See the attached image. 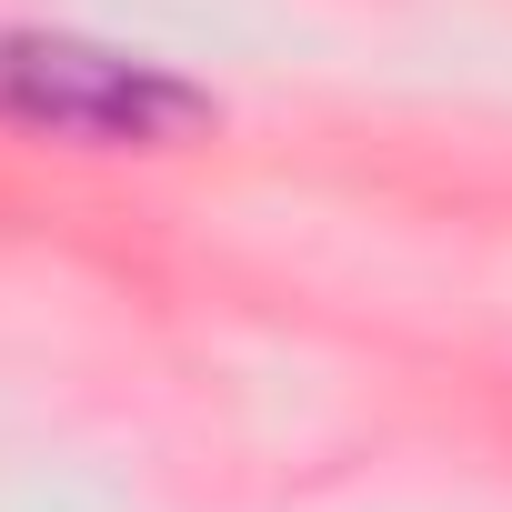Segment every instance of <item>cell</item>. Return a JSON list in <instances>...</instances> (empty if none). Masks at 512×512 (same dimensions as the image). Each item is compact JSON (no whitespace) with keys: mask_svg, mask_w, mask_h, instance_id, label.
<instances>
[{"mask_svg":"<svg viewBox=\"0 0 512 512\" xmlns=\"http://www.w3.org/2000/svg\"><path fill=\"white\" fill-rule=\"evenodd\" d=\"M0 111L31 121V131H71V141H181L211 101L151 61H121V51H91V41H61V31H11L0 41Z\"/></svg>","mask_w":512,"mask_h":512,"instance_id":"cell-1","label":"cell"}]
</instances>
